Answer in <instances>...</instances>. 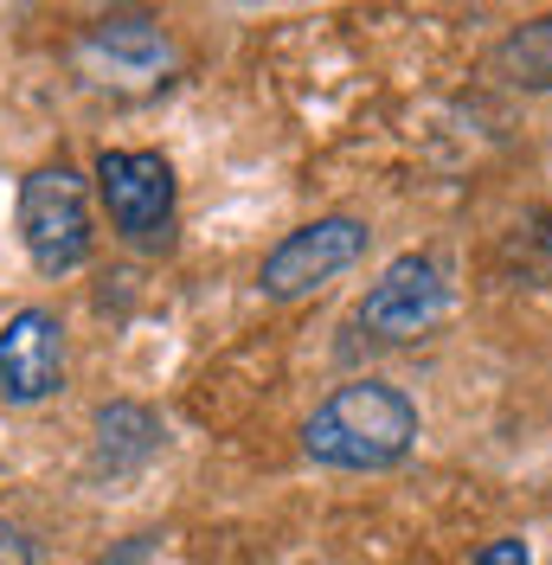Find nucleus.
I'll return each instance as SVG.
<instances>
[{
    "label": "nucleus",
    "mask_w": 552,
    "mask_h": 565,
    "mask_svg": "<svg viewBox=\"0 0 552 565\" xmlns=\"http://www.w3.org/2000/svg\"><path fill=\"white\" fill-rule=\"evenodd\" d=\"M302 450L328 469H392L417 450V405L385 380H347L302 424Z\"/></svg>",
    "instance_id": "nucleus-1"
},
{
    "label": "nucleus",
    "mask_w": 552,
    "mask_h": 565,
    "mask_svg": "<svg viewBox=\"0 0 552 565\" xmlns=\"http://www.w3.org/2000/svg\"><path fill=\"white\" fill-rule=\"evenodd\" d=\"M20 245L45 277H65L91 257V186L71 161H45L20 180Z\"/></svg>",
    "instance_id": "nucleus-2"
},
{
    "label": "nucleus",
    "mask_w": 552,
    "mask_h": 565,
    "mask_svg": "<svg viewBox=\"0 0 552 565\" xmlns=\"http://www.w3.org/2000/svg\"><path fill=\"white\" fill-rule=\"evenodd\" d=\"M97 193L109 225L136 250H161L173 238V161L155 148H104L97 154Z\"/></svg>",
    "instance_id": "nucleus-3"
},
{
    "label": "nucleus",
    "mask_w": 552,
    "mask_h": 565,
    "mask_svg": "<svg viewBox=\"0 0 552 565\" xmlns=\"http://www.w3.org/2000/svg\"><path fill=\"white\" fill-rule=\"evenodd\" d=\"M367 218H353V212H328V218H315V225H296L283 245L264 250V296L276 302H296V296H315L321 282H335L341 270H353L360 257H367Z\"/></svg>",
    "instance_id": "nucleus-4"
},
{
    "label": "nucleus",
    "mask_w": 552,
    "mask_h": 565,
    "mask_svg": "<svg viewBox=\"0 0 552 565\" xmlns=\"http://www.w3.org/2000/svg\"><path fill=\"white\" fill-rule=\"evenodd\" d=\"M449 316V277L444 264L431 257V250H405V257H392L385 264V277L360 296V328L373 334V341H417V334H431L437 321Z\"/></svg>",
    "instance_id": "nucleus-5"
},
{
    "label": "nucleus",
    "mask_w": 552,
    "mask_h": 565,
    "mask_svg": "<svg viewBox=\"0 0 552 565\" xmlns=\"http://www.w3.org/2000/svg\"><path fill=\"white\" fill-rule=\"evenodd\" d=\"M65 386V321L52 309H20L0 328V398L45 405Z\"/></svg>",
    "instance_id": "nucleus-6"
},
{
    "label": "nucleus",
    "mask_w": 552,
    "mask_h": 565,
    "mask_svg": "<svg viewBox=\"0 0 552 565\" xmlns=\"http://www.w3.org/2000/svg\"><path fill=\"white\" fill-rule=\"evenodd\" d=\"M84 58L116 71V84H155L168 71L173 52H168V33L155 20H104V26H91V39H84Z\"/></svg>",
    "instance_id": "nucleus-7"
},
{
    "label": "nucleus",
    "mask_w": 552,
    "mask_h": 565,
    "mask_svg": "<svg viewBox=\"0 0 552 565\" xmlns=\"http://www.w3.org/2000/svg\"><path fill=\"white\" fill-rule=\"evenodd\" d=\"M155 450H161V424L148 418L141 405H104L97 412V457L109 462V476L148 462Z\"/></svg>",
    "instance_id": "nucleus-8"
},
{
    "label": "nucleus",
    "mask_w": 552,
    "mask_h": 565,
    "mask_svg": "<svg viewBox=\"0 0 552 565\" xmlns=\"http://www.w3.org/2000/svg\"><path fill=\"white\" fill-rule=\"evenodd\" d=\"M495 71L514 84V90H552V13L546 20H527L495 45Z\"/></svg>",
    "instance_id": "nucleus-9"
},
{
    "label": "nucleus",
    "mask_w": 552,
    "mask_h": 565,
    "mask_svg": "<svg viewBox=\"0 0 552 565\" xmlns=\"http://www.w3.org/2000/svg\"><path fill=\"white\" fill-rule=\"evenodd\" d=\"M476 565H533V553H527V540L501 533V540H488L482 553H476Z\"/></svg>",
    "instance_id": "nucleus-10"
},
{
    "label": "nucleus",
    "mask_w": 552,
    "mask_h": 565,
    "mask_svg": "<svg viewBox=\"0 0 552 565\" xmlns=\"http://www.w3.org/2000/svg\"><path fill=\"white\" fill-rule=\"evenodd\" d=\"M0 565H33V540L13 521H0Z\"/></svg>",
    "instance_id": "nucleus-11"
}]
</instances>
